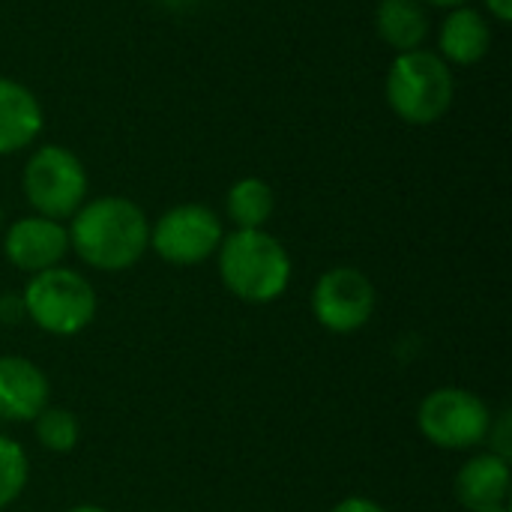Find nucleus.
Instances as JSON below:
<instances>
[{
  "label": "nucleus",
  "instance_id": "f257e3e1",
  "mask_svg": "<svg viewBox=\"0 0 512 512\" xmlns=\"http://www.w3.org/2000/svg\"><path fill=\"white\" fill-rule=\"evenodd\" d=\"M66 231L69 249L102 273L129 270L150 249V222L144 210L120 195L81 204Z\"/></svg>",
  "mask_w": 512,
  "mask_h": 512
},
{
  "label": "nucleus",
  "instance_id": "f03ea898",
  "mask_svg": "<svg viewBox=\"0 0 512 512\" xmlns=\"http://www.w3.org/2000/svg\"><path fill=\"white\" fill-rule=\"evenodd\" d=\"M216 255H219V276L237 300L264 306L288 291L291 255L264 228L234 231L222 237Z\"/></svg>",
  "mask_w": 512,
  "mask_h": 512
},
{
  "label": "nucleus",
  "instance_id": "7ed1b4c3",
  "mask_svg": "<svg viewBox=\"0 0 512 512\" xmlns=\"http://www.w3.org/2000/svg\"><path fill=\"white\" fill-rule=\"evenodd\" d=\"M384 90L396 117H402L411 126H429L450 111L456 81L450 66L438 57V51L414 48L396 54Z\"/></svg>",
  "mask_w": 512,
  "mask_h": 512
},
{
  "label": "nucleus",
  "instance_id": "20e7f679",
  "mask_svg": "<svg viewBox=\"0 0 512 512\" xmlns=\"http://www.w3.org/2000/svg\"><path fill=\"white\" fill-rule=\"evenodd\" d=\"M21 300L27 318L51 336H75L96 318L93 285L69 267L33 273Z\"/></svg>",
  "mask_w": 512,
  "mask_h": 512
},
{
  "label": "nucleus",
  "instance_id": "39448f33",
  "mask_svg": "<svg viewBox=\"0 0 512 512\" xmlns=\"http://www.w3.org/2000/svg\"><path fill=\"white\" fill-rule=\"evenodd\" d=\"M21 189L36 216L72 219L87 198V171L72 150L45 144L27 159Z\"/></svg>",
  "mask_w": 512,
  "mask_h": 512
},
{
  "label": "nucleus",
  "instance_id": "423d86ee",
  "mask_svg": "<svg viewBox=\"0 0 512 512\" xmlns=\"http://www.w3.org/2000/svg\"><path fill=\"white\" fill-rule=\"evenodd\" d=\"M492 420L495 417L489 405L465 387H438L420 402L417 411V423L426 441L456 453L486 444Z\"/></svg>",
  "mask_w": 512,
  "mask_h": 512
},
{
  "label": "nucleus",
  "instance_id": "0eeeda50",
  "mask_svg": "<svg viewBox=\"0 0 512 512\" xmlns=\"http://www.w3.org/2000/svg\"><path fill=\"white\" fill-rule=\"evenodd\" d=\"M225 237L222 219L204 204H177L150 225L153 252L177 267H192L219 252Z\"/></svg>",
  "mask_w": 512,
  "mask_h": 512
},
{
  "label": "nucleus",
  "instance_id": "6e6552de",
  "mask_svg": "<svg viewBox=\"0 0 512 512\" xmlns=\"http://www.w3.org/2000/svg\"><path fill=\"white\" fill-rule=\"evenodd\" d=\"M375 285L357 267H333L312 288V315L330 333H357L375 315Z\"/></svg>",
  "mask_w": 512,
  "mask_h": 512
},
{
  "label": "nucleus",
  "instance_id": "1a4fd4ad",
  "mask_svg": "<svg viewBox=\"0 0 512 512\" xmlns=\"http://www.w3.org/2000/svg\"><path fill=\"white\" fill-rule=\"evenodd\" d=\"M3 252L12 267L33 276V273L60 267V261L69 252V231L57 219L33 213L9 225L3 237Z\"/></svg>",
  "mask_w": 512,
  "mask_h": 512
},
{
  "label": "nucleus",
  "instance_id": "9d476101",
  "mask_svg": "<svg viewBox=\"0 0 512 512\" xmlns=\"http://www.w3.org/2000/svg\"><path fill=\"white\" fill-rule=\"evenodd\" d=\"M48 393V378L33 360L15 354L0 357V420L33 423L48 408Z\"/></svg>",
  "mask_w": 512,
  "mask_h": 512
},
{
  "label": "nucleus",
  "instance_id": "9b49d317",
  "mask_svg": "<svg viewBox=\"0 0 512 512\" xmlns=\"http://www.w3.org/2000/svg\"><path fill=\"white\" fill-rule=\"evenodd\" d=\"M456 498L465 510H483L507 504L510 498V459L498 453H480L456 474Z\"/></svg>",
  "mask_w": 512,
  "mask_h": 512
},
{
  "label": "nucleus",
  "instance_id": "f8f14e48",
  "mask_svg": "<svg viewBox=\"0 0 512 512\" xmlns=\"http://www.w3.org/2000/svg\"><path fill=\"white\" fill-rule=\"evenodd\" d=\"M42 132V105L18 81L0 78V156L18 153Z\"/></svg>",
  "mask_w": 512,
  "mask_h": 512
},
{
  "label": "nucleus",
  "instance_id": "ddd939ff",
  "mask_svg": "<svg viewBox=\"0 0 512 512\" xmlns=\"http://www.w3.org/2000/svg\"><path fill=\"white\" fill-rule=\"evenodd\" d=\"M492 45V30L489 21L471 9V6H456L441 24L438 36V57L450 66H474L489 54Z\"/></svg>",
  "mask_w": 512,
  "mask_h": 512
},
{
  "label": "nucleus",
  "instance_id": "4468645a",
  "mask_svg": "<svg viewBox=\"0 0 512 512\" xmlns=\"http://www.w3.org/2000/svg\"><path fill=\"white\" fill-rule=\"evenodd\" d=\"M375 27L396 54H405L423 48L429 36V15L420 0H381L375 12Z\"/></svg>",
  "mask_w": 512,
  "mask_h": 512
},
{
  "label": "nucleus",
  "instance_id": "2eb2a0df",
  "mask_svg": "<svg viewBox=\"0 0 512 512\" xmlns=\"http://www.w3.org/2000/svg\"><path fill=\"white\" fill-rule=\"evenodd\" d=\"M273 207H276L273 189L261 177L237 180L228 189V198H225L228 219L237 225V231H258V228H264L270 222V216H273Z\"/></svg>",
  "mask_w": 512,
  "mask_h": 512
},
{
  "label": "nucleus",
  "instance_id": "dca6fc26",
  "mask_svg": "<svg viewBox=\"0 0 512 512\" xmlns=\"http://www.w3.org/2000/svg\"><path fill=\"white\" fill-rule=\"evenodd\" d=\"M36 423V441L48 453H69L78 444V420L66 408H42Z\"/></svg>",
  "mask_w": 512,
  "mask_h": 512
},
{
  "label": "nucleus",
  "instance_id": "f3484780",
  "mask_svg": "<svg viewBox=\"0 0 512 512\" xmlns=\"http://www.w3.org/2000/svg\"><path fill=\"white\" fill-rule=\"evenodd\" d=\"M27 477H30L27 453L12 438L0 435V510L9 507L24 492Z\"/></svg>",
  "mask_w": 512,
  "mask_h": 512
},
{
  "label": "nucleus",
  "instance_id": "a211bd4d",
  "mask_svg": "<svg viewBox=\"0 0 512 512\" xmlns=\"http://www.w3.org/2000/svg\"><path fill=\"white\" fill-rule=\"evenodd\" d=\"M486 441H495L489 453H498V456L510 459V411H504L498 417V423L492 420V429H489V438Z\"/></svg>",
  "mask_w": 512,
  "mask_h": 512
},
{
  "label": "nucleus",
  "instance_id": "6ab92c4d",
  "mask_svg": "<svg viewBox=\"0 0 512 512\" xmlns=\"http://www.w3.org/2000/svg\"><path fill=\"white\" fill-rule=\"evenodd\" d=\"M27 318L21 294H0V324H21Z\"/></svg>",
  "mask_w": 512,
  "mask_h": 512
},
{
  "label": "nucleus",
  "instance_id": "aec40b11",
  "mask_svg": "<svg viewBox=\"0 0 512 512\" xmlns=\"http://www.w3.org/2000/svg\"><path fill=\"white\" fill-rule=\"evenodd\" d=\"M330 512H387L378 501H372V498H345V501H339L336 507Z\"/></svg>",
  "mask_w": 512,
  "mask_h": 512
},
{
  "label": "nucleus",
  "instance_id": "412c9836",
  "mask_svg": "<svg viewBox=\"0 0 512 512\" xmlns=\"http://www.w3.org/2000/svg\"><path fill=\"white\" fill-rule=\"evenodd\" d=\"M486 6L495 15V21H501V24L512 21V0H486Z\"/></svg>",
  "mask_w": 512,
  "mask_h": 512
},
{
  "label": "nucleus",
  "instance_id": "4be33fe9",
  "mask_svg": "<svg viewBox=\"0 0 512 512\" xmlns=\"http://www.w3.org/2000/svg\"><path fill=\"white\" fill-rule=\"evenodd\" d=\"M420 3H432V6H441V9H456V6H465V0H420Z\"/></svg>",
  "mask_w": 512,
  "mask_h": 512
},
{
  "label": "nucleus",
  "instance_id": "5701e85b",
  "mask_svg": "<svg viewBox=\"0 0 512 512\" xmlns=\"http://www.w3.org/2000/svg\"><path fill=\"white\" fill-rule=\"evenodd\" d=\"M66 512H108L105 507H96V504H81V507H72V510Z\"/></svg>",
  "mask_w": 512,
  "mask_h": 512
},
{
  "label": "nucleus",
  "instance_id": "b1692460",
  "mask_svg": "<svg viewBox=\"0 0 512 512\" xmlns=\"http://www.w3.org/2000/svg\"><path fill=\"white\" fill-rule=\"evenodd\" d=\"M471 512H510L507 504H498V507H483V510H471Z\"/></svg>",
  "mask_w": 512,
  "mask_h": 512
},
{
  "label": "nucleus",
  "instance_id": "393cba45",
  "mask_svg": "<svg viewBox=\"0 0 512 512\" xmlns=\"http://www.w3.org/2000/svg\"><path fill=\"white\" fill-rule=\"evenodd\" d=\"M0 228H3V207H0Z\"/></svg>",
  "mask_w": 512,
  "mask_h": 512
}]
</instances>
